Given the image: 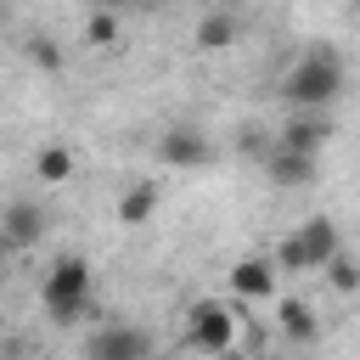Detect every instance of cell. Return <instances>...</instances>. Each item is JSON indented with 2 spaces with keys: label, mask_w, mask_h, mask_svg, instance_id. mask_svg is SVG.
I'll return each instance as SVG.
<instances>
[{
  "label": "cell",
  "mask_w": 360,
  "mask_h": 360,
  "mask_svg": "<svg viewBox=\"0 0 360 360\" xmlns=\"http://www.w3.org/2000/svg\"><path fill=\"white\" fill-rule=\"evenodd\" d=\"M338 96H343V56H338L332 45L304 51V56L287 68V79H281V101H287V107H315V112H326Z\"/></svg>",
  "instance_id": "cell-1"
},
{
  "label": "cell",
  "mask_w": 360,
  "mask_h": 360,
  "mask_svg": "<svg viewBox=\"0 0 360 360\" xmlns=\"http://www.w3.org/2000/svg\"><path fill=\"white\" fill-rule=\"evenodd\" d=\"M39 304H45V315H51L56 326H73L79 315H90V309H96L90 259H79V253H62V259L45 270V281H39Z\"/></svg>",
  "instance_id": "cell-2"
},
{
  "label": "cell",
  "mask_w": 360,
  "mask_h": 360,
  "mask_svg": "<svg viewBox=\"0 0 360 360\" xmlns=\"http://www.w3.org/2000/svg\"><path fill=\"white\" fill-rule=\"evenodd\" d=\"M186 349H197V354L242 349V304L236 298H197L186 309Z\"/></svg>",
  "instance_id": "cell-3"
},
{
  "label": "cell",
  "mask_w": 360,
  "mask_h": 360,
  "mask_svg": "<svg viewBox=\"0 0 360 360\" xmlns=\"http://www.w3.org/2000/svg\"><path fill=\"white\" fill-rule=\"evenodd\" d=\"M276 292H281V264L270 253H248V259L231 264V298L242 309H270Z\"/></svg>",
  "instance_id": "cell-4"
},
{
  "label": "cell",
  "mask_w": 360,
  "mask_h": 360,
  "mask_svg": "<svg viewBox=\"0 0 360 360\" xmlns=\"http://www.w3.org/2000/svg\"><path fill=\"white\" fill-rule=\"evenodd\" d=\"M264 174H270V186H281V191H298V186H309L315 174H321V152H298V146H270L264 152Z\"/></svg>",
  "instance_id": "cell-5"
},
{
  "label": "cell",
  "mask_w": 360,
  "mask_h": 360,
  "mask_svg": "<svg viewBox=\"0 0 360 360\" xmlns=\"http://www.w3.org/2000/svg\"><path fill=\"white\" fill-rule=\"evenodd\" d=\"M158 158H163L169 169H202V163L214 158V141H208L202 129H191V124H174V129H163Z\"/></svg>",
  "instance_id": "cell-6"
},
{
  "label": "cell",
  "mask_w": 360,
  "mask_h": 360,
  "mask_svg": "<svg viewBox=\"0 0 360 360\" xmlns=\"http://www.w3.org/2000/svg\"><path fill=\"white\" fill-rule=\"evenodd\" d=\"M84 354L90 360H141V354H152V338L141 326H107V332L84 338Z\"/></svg>",
  "instance_id": "cell-7"
},
{
  "label": "cell",
  "mask_w": 360,
  "mask_h": 360,
  "mask_svg": "<svg viewBox=\"0 0 360 360\" xmlns=\"http://www.w3.org/2000/svg\"><path fill=\"white\" fill-rule=\"evenodd\" d=\"M0 236H6L11 248H34V242L45 236V208H39L34 197L6 202V208H0Z\"/></svg>",
  "instance_id": "cell-8"
},
{
  "label": "cell",
  "mask_w": 360,
  "mask_h": 360,
  "mask_svg": "<svg viewBox=\"0 0 360 360\" xmlns=\"http://www.w3.org/2000/svg\"><path fill=\"white\" fill-rule=\"evenodd\" d=\"M326 135H332V124L315 107H292V118L281 124V146H298V152H321Z\"/></svg>",
  "instance_id": "cell-9"
},
{
  "label": "cell",
  "mask_w": 360,
  "mask_h": 360,
  "mask_svg": "<svg viewBox=\"0 0 360 360\" xmlns=\"http://www.w3.org/2000/svg\"><path fill=\"white\" fill-rule=\"evenodd\" d=\"M292 236H298V248H304V259H309V270H326V259H332V253L343 248V242H338V225H332L326 214H315V219H304V225H298Z\"/></svg>",
  "instance_id": "cell-10"
},
{
  "label": "cell",
  "mask_w": 360,
  "mask_h": 360,
  "mask_svg": "<svg viewBox=\"0 0 360 360\" xmlns=\"http://www.w3.org/2000/svg\"><path fill=\"white\" fill-rule=\"evenodd\" d=\"M270 315H276V326H281L292 343H315V332H321V326H315V309H309L304 298H281V292H276Z\"/></svg>",
  "instance_id": "cell-11"
},
{
  "label": "cell",
  "mask_w": 360,
  "mask_h": 360,
  "mask_svg": "<svg viewBox=\"0 0 360 360\" xmlns=\"http://www.w3.org/2000/svg\"><path fill=\"white\" fill-rule=\"evenodd\" d=\"M236 34H242V22H236L231 11H208V17L197 22L191 45H197L202 56H214V51H231V45H236Z\"/></svg>",
  "instance_id": "cell-12"
},
{
  "label": "cell",
  "mask_w": 360,
  "mask_h": 360,
  "mask_svg": "<svg viewBox=\"0 0 360 360\" xmlns=\"http://www.w3.org/2000/svg\"><path fill=\"white\" fill-rule=\"evenodd\" d=\"M34 174H39L45 186H68V180H73V152H68V146H39V152H34Z\"/></svg>",
  "instance_id": "cell-13"
},
{
  "label": "cell",
  "mask_w": 360,
  "mask_h": 360,
  "mask_svg": "<svg viewBox=\"0 0 360 360\" xmlns=\"http://www.w3.org/2000/svg\"><path fill=\"white\" fill-rule=\"evenodd\" d=\"M152 214H158V191L152 186H129L118 197V225H146Z\"/></svg>",
  "instance_id": "cell-14"
},
{
  "label": "cell",
  "mask_w": 360,
  "mask_h": 360,
  "mask_svg": "<svg viewBox=\"0 0 360 360\" xmlns=\"http://www.w3.org/2000/svg\"><path fill=\"white\" fill-rule=\"evenodd\" d=\"M321 276H326V281H332V292H343V298H349V292H360V259H354V253H343V248L326 259V270H321Z\"/></svg>",
  "instance_id": "cell-15"
},
{
  "label": "cell",
  "mask_w": 360,
  "mask_h": 360,
  "mask_svg": "<svg viewBox=\"0 0 360 360\" xmlns=\"http://www.w3.org/2000/svg\"><path fill=\"white\" fill-rule=\"evenodd\" d=\"M84 45H101V51H112V45H118V11H101V6H90V17H84Z\"/></svg>",
  "instance_id": "cell-16"
},
{
  "label": "cell",
  "mask_w": 360,
  "mask_h": 360,
  "mask_svg": "<svg viewBox=\"0 0 360 360\" xmlns=\"http://www.w3.org/2000/svg\"><path fill=\"white\" fill-rule=\"evenodd\" d=\"M28 62L45 68V73H56V68H62V45H56L51 34H34V39H28Z\"/></svg>",
  "instance_id": "cell-17"
},
{
  "label": "cell",
  "mask_w": 360,
  "mask_h": 360,
  "mask_svg": "<svg viewBox=\"0 0 360 360\" xmlns=\"http://www.w3.org/2000/svg\"><path fill=\"white\" fill-rule=\"evenodd\" d=\"M90 6H101V11H129V6H146V0H90Z\"/></svg>",
  "instance_id": "cell-18"
},
{
  "label": "cell",
  "mask_w": 360,
  "mask_h": 360,
  "mask_svg": "<svg viewBox=\"0 0 360 360\" xmlns=\"http://www.w3.org/2000/svg\"><path fill=\"white\" fill-rule=\"evenodd\" d=\"M0 28H6V6H0Z\"/></svg>",
  "instance_id": "cell-19"
},
{
  "label": "cell",
  "mask_w": 360,
  "mask_h": 360,
  "mask_svg": "<svg viewBox=\"0 0 360 360\" xmlns=\"http://www.w3.org/2000/svg\"><path fill=\"white\" fill-rule=\"evenodd\" d=\"M0 281H6V264H0Z\"/></svg>",
  "instance_id": "cell-20"
}]
</instances>
